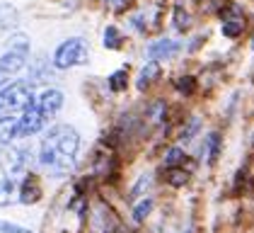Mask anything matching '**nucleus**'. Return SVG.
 <instances>
[{
  "mask_svg": "<svg viewBox=\"0 0 254 233\" xmlns=\"http://www.w3.org/2000/svg\"><path fill=\"white\" fill-rule=\"evenodd\" d=\"M78 151H80L78 131L73 126H68V124H56L41 138L37 160L49 175L61 177V175H68L75 168Z\"/></svg>",
  "mask_w": 254,
  "mask_h": 233,
  "instance_id": "nucleus-1",
  "label": "nucleus"
},
{
  "mask_svg": "<svg viewBox=\"0 0 254 233\" xmlns=\"http://www.w3.org/2000/svg\"><path fill=\"white\" fill-rule=\"evenodd\" d=\"M34 90L27 80H12L7 88L0 90V119L22 116L34 105Z\"/></svg>",
  "mask_w": 254,
  "mask_h": 233,
  "instance_id": "nucleus-2",
  "label": "nucleus"
},
{
  "mask_svg": "<svg viewBox=\"0 0 254 233\" xmlns=\"http://www.w3.org/2000/svg\"><path fill=\"white\" fill-rule=\"evenodd\" d=\"M80 63H87L85 41L80 37L65 39L59 49H56V54H54V66H56L59 71H65V68H73V66H80Z\"/></svg>",
  "mask_w": 254,
  "mask_h": 233,
  "instance_id": "nucleus-3",
  "label": "nucleus"
},
{
  "mask_svg": "<svg viewBox=\"0 0 254 233\" xmlns=\"http://www.w3.org/2000/svg\"><path fill=\"white\" fill-rule=\"evenodd\" d=\"M29 151L27 148H15V146H0V170L5 177H20L29 168Z\"/></svg>",
  "mask_w": 254,
  "mask_h": 233,
  "instance_id": "nucleus-4",
  "label": "nucleus"
},
{
  "mask_svg": "<svg viewBox=\"0 0 254 233\" xmlns=\"http://www.w3.org/2000/svg\"><path fill=\"white\" fill-rule=\"evenodd\" d=\"M27 56L29 54H22V51H15V49H7L0 56V90L7 88L12 83V78L27 66Z\"/></svg>",
  "mask_w": 254,
  "mask_h": 233,
  "instance_id": "nucleus-5",
  "label": "nucleus"
},
{
  "mask_svg": "<svg viewBox=\"0 0 254 233\" xmlns=\"http://www.w3.org/2000/svg\"><path fill=\"white\" fill-rule=\"evenodd\" d=\"M37 107H39L41 116L49 121V119H54V116L59 115V110L63 107V93H61L59 88H49V90H44L39 97H37Z\"/></svg>",
  "mask_w": 254,
  "mask_h": 233,
  "instance_id": "nucleus-6",
  "label": "nucleus"
},
{
  "mask_svg": "<svg viewBox=\"0 0 254 233\" xmlns=\"http://www.w3.org/2000/svg\"><path fill=\"white\" fill-rule=\"evenodd\" d=\"M44 124H46V119L41 116L39 107H37V102L20 116V138H29V136H34L37 131L44 129Z\"/></svg>",
  "mask_w": 254,
  "mask_h": 233,
  "instance_id": "nucleus-7",
  "label": "nucleus"
},
{
  "mask_svg": "<svg viewBox=\"0 0 254 233\" xmlns=\"http://www.w3.org/2000/svg\"><path fill=\"white\" fill-rule=\"evenodd\" d=\"M17 199H20V204H24V207H32V204H37L41 199V182L37 175H24Z\"/></svg>",
  "mask_w": 254,
  "mask_h": 233,
  "instance_id": "nucleus-8",
  "label": "nucleus"
},
{
  "mask_svg": "<svg viewBox=\"0 0 254 233\" xmlns=\"http://www.w3.org/2000/svg\"><path fill=\"white\" fill-rule=\"evenodd\" d=\"M179 49H182V44L175 39H157L145 49V54L150 61H157V58H172L175 54H179Z\"/></svg>",
  "mask_w": 254,
  "mask_h": 233,
  "instance_id": "nucleus-9",
  "label": "nucleus"
},
{
  "mask_svg": "<svg viewBox=\"0 0 254 233\" xmlns=\"http://www.w3.org/2000/svg\"><path fill=\"white\" fill-rule=\"evenodd\" d=\"M15 138H20V116L0 119V146H10Z\"/></svg>",
  "mask_w": 254,
  "mask_h": 233,
  "instance_id": "nucleus-10",
  "label": "nucleus"
},
{
  "mask_svg": "<svg viewBox=\"0 0 254 233\" xmlns=\"http://www.w3.org/2000/svg\"><path fill=\"white\" fill-rule=\"evenodd\" d=\"M201 155L206 158L208 165H213L220 155V134L218 131H211V134L203 138V146H201Z\"/></svg>",
  "mask_w": 254,
  "mask_h": 233,
  "instance_id": "nucleus-11",
  "label": "nucleus"
},
{
  "mask_svg": "<svg viewBox=\"0 0 254 233\" xmlns=\"http://www.w3.org/2000/svg\"><path fill=\"white\" fill-rule=\"evenodd\" d=\"M17 24H20L17 7L10 5V2H0V29H2V32H10V29H15Z\"/></svg>",
  "mask_w": 254,
  "mask_h": 233,
  "instance_id": "nucleus-12",
  "label": "nucleus"
},
{
  "mask_svg": "<svg viewBox=\"0 0 254 233\" xmlns=\"http://www.w3.org/2000/svg\"><path fill=\"white\" fill-rule=\"evenodd\" d=\"M20 197V187L12 177H0V207H10Z\"/></svg>",
  "mask_w": 254,
  "mask_h": 233,
  "instance_id": "nucleus-13",
  "label": "nucleus"
},
{
  "mask_svg": "<svg viewBox=\"0 0 254 233\" xmlns=\"http://www.w3.org/2000/svg\"><path fill=\"white\" fill-rule=\"evenodd\" d=\"M155 78H160V63H157V61H148L145 68H143L140 76H138V90H145Z\"/></svg>",
  "mask_w": 254,
  "mask_h": 233,
  "instance_id": "nucleus-14",
  "label": "nucleus"
},
{
  "mask_svg": "<svg viewBox=\"0 0 254 233\" xmlns=\"http://www.w3.org/2000/svg\"><path fill=\"white\" fill-rule=\"evenodd\" d=\"M184 160H187V153H184V148L182 146H172V148H167L165 151V170H170V168H184Z\"/></svg>",
  "mask_w": 254,
  "mask_h": 233,
  "instance_id": "nucleus-15",
  "label": "nucleus"
},
{
  "mask_svg": "<svg viewBox=\"0 0 254 233\" xmlns=\"http://www.w3.org/2000/svg\"><path fill=\"white\" fill-rule=\"evenodd\" d=\"M189 177H191V173H189L187 168H170V170L165 173V182H167L170 187H184V185L189 182Z\"/></svg>",
  "mask_w": 254,
  "mask_h": 233,
  "instance_id": "nucleus-16",
  "label": "nucleus"
},
{
  "mask_svg": "<svg viewBox=\"0 0 254 233\" xmlns=\"http://www.w3.org/2000/svg\"><path fill=\"white\" fill-rule=\"evenodd\" d=\"M153 207H155V202H153V197H145V199H140V202H136L133 204V221L136 224H143L148 216H150V212H153Z\"/></svg>",
  "mask_w": 254,
  "mask_h": 233,
  "instance_id": "nucleus-17",
  "label": "nucleus"
},
{
  "mask_svg": "<svg viewBox=\"0 0 254 233\" xmlns=\"http://www.w3.org/2000/svg\"><path fill=\"white\" fill-rule=\"evenodd\" d=\"M242 29H245V17H228L223 22V27H220V32H223V37H230L235 39L237 34H242Z\"/></svg>",
  "mask_w": 254,
  "mask_h": 233,
  "instance_id": "nucleus-18",
  "label": "nucleus"
},
{
  "mask_svg": "<svg viewBox=\"0 0 254 233\" xmlns=\"http://www.w3.org/2000/svg\"><path fill=\"white\" fill-rule=\"evenodd\" d=\"M126 83H128V73H126V68H119V71H114V73L109 76V88H112L114 93H121V90L126 88Z\"/></svg>",
  "mask_w": 254,
  "mask_h": 233,
  "instance_id": "nucleus-19",
  "label": "nucleus"
},
{
  "mask_svg": "<svg viewBox=\"0 0 254 233\" xmlns=\"http://www.w3.org/2000/svg\"><path fill=\"white\" fill-rule=\"evenodd\" d=\"M121 41H124V39H121V32H119L114 24H109V27L104 29V46H107V49H119Z\"/></svg>",
  "mask_w": 254,
  "mask_h": 233,
  "instance_id": "nucleus-20",
  "label": "nucleus"
},
{
  "mask_svg": "<svg viewBox=\"0 0 254 233\" xmlns=\"http://www.w3.org/2000/svg\"><path fill=\"white\" fill-rule=\"evenodd\" d=\"M189 24H191L189 12H187L182 5H175V27L179 29V32H187V29H189Z\"/></svg>",
  "mask_w": 254,
  "mask_h": 233,
  "instance_id": "nucleus-21",
  "label": "nucleus"
},
{
  "mask_svg": "<svg viewBox=\"0 0 254 233\" xmlns=\"http://www.w3.org/2000/svg\"><path fill=\"white\" fill-rule=\"evenodd\" d=\"M7 49H15V51H22V54H29V37H24V34H10Z\"/></svg>",
  "mask_w": 254,
  "mask_h": 233,
  "instance_id": "nucleus-22",
  "label": "nucleus"
},
{
  "mask_svg": "<svg viewBox=\"0 0 254 233\" xmlns=\"http://www.w3.org/2000/svg\"><path fill=\"white\" fill-rule=\"evenodd\" d=\"M198 129H201V121H198L196 116H191V119H189V124H187V126L182 129V134H179V141L189 143V141H191V138L198 134Z\"/></svg>",
  "mask_w": 254,
  "mask_h": 233,
  "instance_id": "nucleus-23",
  "label": "nucleus"
},
{
  "mask_svg": "<svg viewBox=\"0 0 254 233\" xmlns=\"http://www.w3.org/2000/svg\"><path fill=\"white\" fill-rule=\"evenodd\" d=\"M165 110H167V107H165V102H162V100H157L155 105H153V107L148 110V116H150V121H153V124H160V121L165 119Z\"/></svg>",
  "mask_w": 254,
  "mask_h": 233,
  "instance_id": "nucleus-24",
  "label": "nucleus"
},
{
  "mask_svg": "<svg viewBox=\"0 0 254 233\" xmlns=\"http://www.w3.org/2000/svg\"><path fill=\"white\" fill-rule=\"evenodd\" d=\"M177 90H179V93H184V95H194V90H196V80H194L191 76L179 78V80H177Z\"/></svg>",
  "mask_w": 254,
  "mask_h": 233,
  "instance_id": "nucleus-25",
  "label": "nucleus"
},
{
  "mask_svg": "<svg viewBox=\"0 0 254 233\" xmlns=\"http://www.w3.org/2000/svg\"><path fill=\"white\" fill-rule=\"evenodd\" d=\"M0 233H34V231L24 229L20 224H12V221H2L0 219Z\"/></svg>",
  "mask_w": 254,
  "mask_h": 233,
  "instance_id": "nucleus-26",
  "label": "nucleus"
},
{
  "mask_svg": "<svg viewBox=\"0 0 254 233\" xmlns=\"http://www.w3.org/2000/svg\"><path fill=\"white\" fill-rule=\"evenodd\" d=\"M107 5L112 7V10H124V5H126V0H107Z\"/></svg>",
  "mask_w": 254,
  "mask_h": 233,
  "instance_id": "nucleus-27",
  "label": "nucleus"
},
{
  "mask_svg": "<svg viewBox=\"0 0 254 233\" xmlns=\"http://www.w3.org/2000/svg\"><path fill=\"white\" fill-rule=\"evenodd\" d=\"M252 49H254V39H252Z\"/></svg>",
  "mask_w": 254,
  "mask_h": 233,
  "instance_id": "nucleus-28",
  "label": "nucleus"
}]
</instances>
